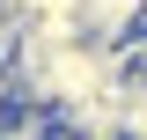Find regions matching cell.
Here are the masks:
<instances>
[{
  "instance_id": "cell-3",
  "label": "cell",
  "mask_w": 147,
  "mask_h": 140,
  "mask_svg": "<svg viewBox=\"0 0 147 140\" xmlns=\"http://www.w3.org/2000/svg\"><path fill=\"white\" fill-rule=\"evenodd\" d=\"M44 140H74V133H66V125H52V133H44Z\"/></svg>"
},
{
  "instance_id": "cell-2",
  "label": "cell",
  "mask_w": 147,
  "mask_h": 140,
  "mask_svg": "<svg viewBox=\"0 0 147 140\" xmlns=\"http://www.w3.org/2000/svg\"><path fill=\"white\" fill-rule=\"evenodd\" d=\"M7 103H15V81H7V67H0V111H7Z\"/></svg>"
},
{
  "instance_id": "cell-1",
  "label": "cell",
  "mask_w": 147,
  "mask_h": 140,
  "mask_svg": "<svg viewBox=\"0 0 147 140\" xmlns=\"http://www.w3.org/2000/svg\"><path fill=\"white\" fill-rule=\"evenodd\" d=\"M22 30H30V7H22V0H0V67L15 59V44H22Z\"/></svg>"
}]
</instances>
